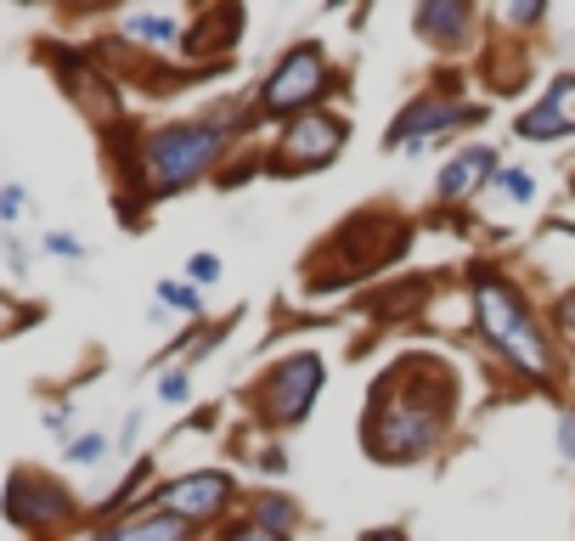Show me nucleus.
Listing matches in <instances>:
<instances>
[{
    "mask_svg": "<svg viewBox=\"0 0 575 541\" xmlns=\"http://www.w3.org/2000/svg\"><path fill=\"white\" fill-rule=\"evenodd\" d=\"M474 311H479V327H486V338L497 344V350H502L513 367L536 372V378H547V372H553L547 338H542L536 316L524 311V300H519V293H513L508 282L479 277V288H474Z\"/></svg>",
    "mask_w": 575,
    "mask_h": 541,
    "instance_id": "obj_1",
    "label": "nucleus"
},
{
    "mask_svg": "<svg viewBox=\"0 0 575 541\" xmlns=\"http://www.w3.org/2000/svg\"><path fill=\"white\" fill-rule=\"evenodd\" d=\"M226 147V130L215 125H175V130H159L141 147V175H148V192H181L192 186Z\"/></svg>",
    "mask_w": 575,
    "mask_h": 541,
    "instance_id": "obj_2",
    "label": "nucleus"
},
{
    "mask_svg": "<svg viewBox=\"0 0 575 541\" xmlns=\"http://www.w3.org/2000/svg\"><path fill=\"white\" fill-rule=\"evenodd\" d=\"M322 389V361L316 356H288L282 367H271L260 378V412L271 423H300Z\"/></svg>",
    "mask_w": 575,
    "mask_h": 541,
    "instance_id": "obj_3",
    "label": "nucleus"
},
{
    "mask_svg": "<svg viewBox=\"0 0 575 541\" xmlns=\"http://www.w3.org/2000/svg\"><path fill=\"white\" fill-rule=\"evenodd\" d=\"M322 85H327L322 52H316V45H294V52L276 63V74L265 79L260 102H265V113H294V108H311L316 102Z\"/></svg>",
    "mask_w": 575,
    "mask_h": 541,
    "instance_id": "obj_4",
    "label": "nucleus"
},
{
    "mask_svg": "<svg viewBox=\"0 0 575 541\" xmlns=\"http://www.w3.org/2000/svg\"><path fill=\"white\" fill-rule=\"evenodd\" d=\"M339 147H345V119H333V113H305V119L288 125L276 164H282V170H311V164H327L333 153H339Z\"/></svg>",
    "mask_w": 575,
    "mask_h": 541,
    "instance_id": "obj_5",
    "label": "nucleus"
},
{
    "mask_svg": "<svg viewBox=\"0 0 575 541\" xmlns=\"http://www.w3.org/2000/svg\"><path fill=\"white\" fill-rule=\"evenodd\" d=\"M226 502H231V479H226V474H215V468L186 474V479H175V485H164V490H159V508H164V513H175V519H186V524H198V519L220 513Z\"/></svg>",
    "mask_w": 575,
    "mask_h": 541,
    "instance_id": "obj_6",
    "label": "nucleus"
},
{
    "mask_svg": "<svg viewBox=\"0 0 575 541\" xmlns=\"http://www.w3.org/2000/svg\"><path fill=\"white\" fill-rule=\"evenodd\" d=\"M468 119H479V113L474 108H452V102H428V96H423V102H412L390 125V141H383V147H390V153H401V147H406V153H417L423 141H435V136H446L452 125H468Z\"/></svg>",
    "mask_w": 575,
    "mask_h": 541,
    "instance_id": "obj_7",
    "label": "nucleus"
},
{
    "mask_svg": "<svg viewBox=\"0 0 575 541\" xmlns=\"http://www.w3.org/2000/svg\"><path fill=\"white\" fill-rule=\"evenodd\" d=\"M569 130H575V74L553 79V90L519 119V136H524V141H558V136H569Z\"/></svg>",
    "mask_w": 575,
    "mask_h": 541,
    "instance_id": "obj_8",
    "label": "nucleus"
},
{
    "mask_svg": "<svg viewBox=\"0 0 575 541\" xmlns=\"http://www.w3.org/2000/svg\"><path fill=\"white\" fill-rule=\"evenodd\" d=\"M7 513L23 519V524L57 519V513H68V490L52 485V479H40V474H18V479H12V502H7Z\"/></svg>",
    "mask_w": 575,
    "mask_h": 541,
    "instance_id": "obj_9",
    "label": "nucleus"
},
{
    "mask_svg": "<svg viewBox=\"0 0 575 541\" xmlns=\"http://www.w3.org/2000/svg\"><path fill=\"white\" fill-rule=\"evenodd\" d=\"M497 175V153L491 147H463V153L441 170V198L446 204H463V198H474L479 186H486Z\"/></svg>",
    "mask_w": 575,
    "mask_h": 541,
    "instance_id": "obj_10",
    "label": "nucleus"
},
{
    "mask_svg": "<svg viewBox=\"0 0 575 541\" xmlns=\"http://www.w3.org/2000/svg\"><path fill=\"white\" fill-rule=\"evenodd\" d=\"M113 535L119 541H186V519H175V513H141V519L119 524Z\"/></svg>",
    "mask_w": 575,
    "mask_h": 541,
    "instance_id": "obj_11",
    "label": "nucleus"
},
{
    "mask_svg": "<svg viewBox=\"0 0 575 541\" xmlns=\"http://www.w3.org/2000/svg\"><path fill=\"white\" fill-rule=\"evenodd\" d=\"M463 29H468V12L463 7H446V0H435V7H423L417 12V34H428V40H463Z\"/></svg>",
    "mask_w": 575,
    "mask_h": 541,
    "instance_id": "obj_12",
    "label": "nucleus"
},
{
    "mask_svg": "<svg viewBox=\"0 0 575 541\" xmlns=\"http://www.w3.org/2000/svg\"><path fill=\"white\" fill-rule=\"evenodd\" d=\"M124 34L153 40V45H175L181 40V23L175 18H153V12H135V18H124Z\"/></svg>",
    "mask_w": 575,
    "mask_h": 541,
    "instance_id": "obj_13",
    "label": "nucleus"
},
{
    "mask_svg": "<svg viewBox=\"0 0 575 541\" xmlns=\"http://www.w3.org/2000/svg\"><path fill=\"white\" fill-rule=\"evenodd\" d=\"M74 468H96L108 457V434H79V440H68V452H63Z\"/></svg>",
    "mask_w": 575,
    "mask_h": 541,
    "instance_id": "obj_14",
    "label": "nucleus"
},
{
    "mask_svg": "<svg viewBox=\"0 0 575 541\" xmlns=\"http://www.w3.org/2000/svg\"><path fill=\"white\" fill-rule=\"evenodd\" d=\"M159 300H164V305H175V311H186V316H198V311H204L198 288H186V282H159Z\"/></svg>",
    "mask_w": 575,
    "mask_h": 541,
    "instance_id": "obj_15",
    "label": "nucleus"
},
{
    "mask_svg": "<svg viewBox=\"0 0 575 541\" xmlns=\"http://www.w3.org/2000/svg\"><path fill=\"white\" fill-rule=\"evenodd\" d=\"M186 277L198 282V288H209V282H220V260L215 255H192L186 260Z\"/></svg>",
    "mask_w": 575,
    "mask_h": 541,
    "instance_id": "obj_16",
    "label": "nucleus"
},
{
    "mask_svg": "<svg viewBox=\"0 0 575 541\" xmlns=\"http://www.w3.org/2000/svg\"><path fill=\"white\" fill-rule=\"evenodd\" d=\"M502 192H508L513 204H524V198H536V181L524 175V170H502Z\"/></svg>",
    "mask_w": 575,
    "mask_h": 541,
    "instance_id": "obj_17",
    "label": "nucleus"
},
{
    "mask_svg": "<svg viewBox=\"0 0 575 541\" xmlns=\"http://www.w3.org/2000/svg\"><path fill=\"white\" fill-rule=\"evenodd\" d=\"M192 396V383H186V372H164L159 378V401H170V407H181Z\"/></svg>",
    "mask_w": 575,
    "mask_h": 541,
    "instance_id": "obj_18",
    "label": "nucleus"
},
{
    "mask_svg": "<svg viewBox=\"0 0 575 541\" xmlns=\"http://www.w3.org/2000/svg\"><path fill=\"white\" fill-rule=\"evenodd\" d=\"M23 215V186H0V226Z\"/></svg>",
    "mask_w": 575,
    "mask_h": 541,
    "instance_id": "obj_19",
    "label": "nucleus"
},
{
    "mask_svg": "<svg viewBox=\"0 0 575 541\" xmlns=\"http://www.w3.org/2000/svg\"><path fill=\"white\" fill-rule=\"evenodd\" d=\"M558 452H564V463H575V412L558 418Z\"/></svg>",
    "mask_w": 575,
    "mask_h": 541,
    "instance_id": "obj_20",
    "label": "nucleus"
},
{
    "mask_svg": "<svg viewBox=\"0 0 575 541\" xmlns=\"http://www.w3.org/2000/svg\"><path fill=\"white\" fill-rule=\"evenodd\" d=\"M231 541H282V535H276L271 524H260V519H254V524H243V530H231Z\"/></svg>",
    "mask_w": 575,
    "mask_h": 541,
    "instance_id": "obj_21",
    "label": "nucleus"
},
{
    "mask_svg": "<svg viewBox=\"0 0 575 541\" xmlns=\"http://www.w3.org/2000/svg\"><path fill=\"white\" fill-rule=\"evenodd\" d=\"M45 249H52V255H79V242L63 237V231H52V237H45Z\"/></svg>",
    "mask_w": 575,
    "mask_h": 541,
    "instance_id": "obj_22",
    "label": "nucleus"
},
{
    "mask_svg": "<svg viewBox=\"0 0 575 541\" xmlns=\"http://www.w3.org/2000/svg\"><path fill=\"white\" fill-rule=\"evenodd\" d=\"M12 322H18V305H7V300H0V333H7Z\"/></svg>",
    "mask_w": 575,
    "mask_h": 541,
    "instance_id": "obj_23",
    "label": "nucleus"
},
{
    "mask_svg": "<svg viewBox=\"0 0 575 541\" xmlns=\"http://www.w3.org/2000/svg\"><path fill=\"white\" fill-rule=\"evenodd\" d=\"M367 541H401V535H390V530H383V535H367Z\"/></svg>",
    "mask_w": 575,
    "mask_h": 541,
    "instance_id": "obj_24",
    "label": "nucleus"
},
{
    "mask_svg": "<svg viewBox=\"0 0 575 541\" xmlns=\"http://www.w3.org/2000/svg\"><path fill=\"white\" fill-rule=\"evenodd\" d=\"M569 52H575V40H569Z\"/></svg>",
    "mask_w": 575,
    "mask_h": 541,
    "instance_id": "obj_25",
    "label": "nucleus"
},
{
    "mask_svg": "<svg viewBox=\"0 0 575 541\" xmlns=\"http://www.w3.org/2000/svg\"><path fill=\"white\" fill-rule=\"evenodd\" d=\"M569 192H575V181H569Z\"/></svg>",
    "mask_w": 575,
    "mask_h": 541,
    "instance_id": "obj_26",
    "label": "nucleus"
}]
</instances>
